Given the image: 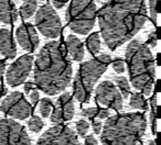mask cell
I'll use <instances>...</instances> for the list:
<instances>
[{
    "label": "cell",
    "mask_w": 161,
    "mask_h": 145,
    "mask_svg": "<svg viewBox=\"0 0 161 145\" xmlns=\"http://www.w3.org/2000/svg\"><path fill=\"white\" fill-rule=\"evenodd\" d=\"M145 0H109L98 12L101 35L110 49L131 40L147 20Z\"/></svg>",
    "instance_id": "1"
},
{
    "label": "cell",
    "mask_w": 161,
    "mask_h": 145,
    "mask_svg": "<svg viewBox=\"0 0 161 145\" xmlns=\"http://www.w3.org/2000/svg\"><path fill=\"white\" fill-rule=\"evenodd\" d=\"M34 86L49 96L62 92L72 80V64L66 49L58 41L47 42L34 62Z\"/></svg>",
    "instance_id": "2"
},
{
    "label": "cell",
    "mask_w": 161,
    "mask_h": 145,
    "mask_svg": "<svg viewBox=\"0 0 161 145\" xmlns=\"http://www.w3.org/2000/svg\"><path fill=\"white\" fill-rule=\"evenodd\" d=\"M147 130V119L142 113H121L107 118L101 132L106 145H131L140 142Z\"/></svg>",
    "instance_id": "3"
},
{
    "label": "cell",
    "mask_w": 161,
    "mask_h": 145,
    "mask_svg": "<svg viewBox=\"0 0 161 145\" xmlns=\"http://www.w3.org/2000/svg\"><path fill=\"white\" fill-rule=\"evenodd\" d=\"M126 63L132 86L145 96H150L156 77V63L148 45L138 40L131 41L126 49Z\"/></svg>",
    "instance_id": "4"
},
{
    "label": "cell",
    "mask_w": 161,
    "mask_h": 145,
    "mask_svg": "<svg viewBox=\"0 0 161 145\" xmlns=\"http://www.w3.org/2000/svg\"><path fill=\"white\" fill-rule=\"evenodd\" d=\"M112 57L108 54H102L95 58L82 63L74 78V97L78 102L86 103L90 101L95 84L105 73Z\"/></svg>",
    "instance_id": "5"
},
{
    "label": "cell",
    "mask_w": 161,
    "mask_h": 145,
    "mask_svg": "<svg viewBox=\"0 0 161 145\" xmlns=\"http://www.w3.org/2000/svg\"><path fill=\"white\" fill-rule=\"evenodd\" d=\"M96 12V5L93 0H71L65 19L72 31L86 35L94 27Z\"/></svg>",
    "instance_id": "6"
},
{
    "label": "cell",
    "mask_w": 161,
    "mask_h": 145,
    "mask_svg": "<svg viewBox=\"0 0 161 145\" xmlns=\"http://www.w3.org/2000/svg\"><path fill=\"white\" fill-rule=\"evenodd\" d=\"M36 25L38 30L49 39H55L61 34L62 22L54 8L49 3L41 6L36 14Z\"/></svg>",
    "instance_id": "7"
},
{
    "label": "cell",
    "mask_w": 161,
    "mask_h": 145,
    "mask_svg": "<svg viewBox=\"0 0 161 145\" xmlns=\"http://www.w3.org/2000/svg\"><path fill=\"white\" fill-rule=\"evenodd\" d=\"M32 106L20 91L7 95L0 105V111L6 116L19 120H25L32 114Z\"/></svg>",
    "instance_id": "8"
},
{
    "label": "cell",
    "mask_w": 161,
    "mask_h": 145,
    "mask_svg": "<svg viewBox=\"0 0 161 145\" xmlns=\"http://www.w3.org/2000/svg\"><path fill=\"white\" fill-rule=\"evenodd\" d=\"M31 143L27 131L12 119L0 120V145H28Z\"/></svg>",
    "instance_id": "9"
},
{
    "label": "cell",
    "mask_w": 161,
    "mask_h": 145,
    "mask_svg": "<svg viewBox=\"0 0 161 145\" xmlns=\"http://www.w3.org/2000/svg\"><path fill=\"white\" fill-rule=\"evenodd\" d=\"M40 145H72L78 144V137L69 125L58 123L50 127L38 140Z\"/></svg>",
    "instance_id": "10"
},
{
    "label": "cell",
    "mask_w": 161,
    "mask_h": 145,
    "mask_svg": "<svg viewBox=\"0 0 161 145\" xmlns=\"http://www.w3.org/2000/svg\"><path fill=\"white\" fill-rule=\"evenodd\" d=\"M95 100L99 105L112 108L115 111L123 109V96L113 81H102L95 89Z\"/></svg>",
    "instance_id": "11"
},
{
    "label": "cell",
    "mask_w": 161,
    "mask_h": 145,
    "mask_svg": "<svg viewBox=\"0 0 161 145\" xmlns=\"http://www.w3.org/2000/svg\"><path fill=\"white\" fill-rule=\"evenodd\" d=\"M33 66L32 55H23L8 67L6 73V80L11 87H17L27 80Z\"/></svg>",
    "instance_id": "12"
},
{
    "label": "cell",
    "mask_w": 161,
    "mask_h": 145,
    "mask_svg": "<svg viewBox=\"0 0 161 145\" xmlns=\"http://www.w3.org/2000/svg\"><path fill=\"white\" fill-rule=\"evenodd\" d=\"M74 117V102L69 92L62 94L56 100L55 107L51 113L50 120L52 123H63L69 121Z\"/></svg>",
    "instance_id": "13"
},
{
    "label": "cell",
    "mask_w": 161,
    "mask_h": 145,
    "mask_svg": "<svg viewBox=\"0 0 161 145\" xmlns=\"http://www.w3.org/2000/svg\"><path fill=\"white\" fill-rule=\"evenodd\" d=\"M16 38L21 49L29 53L36 51L40 44L36 30L31 23H23L19 25L16 31Z\"/></svg>",
    "instance_id": "14"
},
{
    "label": "cell",
    "mask_w": 161,
    "mask_h": 145,
    "mask_svg": "<svg viewBox=\"0 0 161 145\" xmlns=\"http://www.w3.org/2000/svg\"><path fill=\"white\" fill-rule=\"evenodd\" d=\"M0 53L9 60L14 58L17 55V47L12 38V33L10 30L3 28H0Z\"/></svg>",
    "instance_id": "15"
},
{
    "label": "cell",
    "mask_w": 161,
    "mask_h": 145,
    "mask_svg": "<svg viewBox=\"0 0 161 145\" xmlns=\"http://www.w3.org/2000/svg\"><path fill=\"white\" fill-rule=\"evenodd\" d=\"M65 45H66V52L71 55L73 60L80 62L84 58V45L82 41L77 38V36L69 34L66 38L65 41Z\"/></svg>",
    "instance_id": "16"
},
{
    "label": "cell",
    "mask_w": 161,
    "mask_h": 145,
    "mask_svg": "<svg viewBox=\"0 0 161 145\" xmlns=\"http://www.w3.org/2000/svg\"><path fill=\"white\" fill-rule=\"evenodd\" d=\"M18 19L16 7L11 0H0V22L14 24Z\"/></svg>",
    "instance_id": "17"
},
{
    "label": "cell",
    "mask_w": 161,
    "mask_h": 145,
    "mask_svg": "<svg viewBox=\"0 0 161 145\" xmlns=\"http://www.w3.org/2000/svg\"><path fill=\"white\" fill-rule=\"evenodd\" d=\"M80 116L86 117L88 119H106L110 116V111L108 109H105V108H85L80 111Z\"/></svg>",
    "instance_id": "18"
},
{
    "label": "cell",
    "mask_w": 161,
    "mask_h": 145,
    "mask_svg": "<svg viewBox=\"0 0 161 145\" xmlns=\"http://www.w3.org/2000/svg\"><path fill=\"white\" fill-rule=\"evenodd\" d=\"M38 8V1L36 0H25L20 8V16L23 20L30 19Z\"/></svg>",
    "instance_id": "19"
},
{
    "label": "cell",
    "mask_w": 161,
    "mask_h": 145,
    "mask_svg": "<svg viewBox=\"0 0 161 145\" xmlns=\"http://www.w3.org/2000/svg\"><path fill=\"white\" fill-rule=\"evenodd\" d=\"M129 105L131 108L134 109H138V110H147L148 108V102L146 100L145 96H143L142 92H135L130 96V100H129Z\"/></svg>",
    "instance_id": "20"
},
{
    "label": "cell",
    "mask_w": 161,
    "mask_h": 145,
    "mask_svg": "<svg viewBox=\"0 0 161 145\" xmlns=\"http://www.w3.org/2000/svg\"><path fill=\"white\" fill-rule=\"evenodd\" d=\"M86 46L87 49L92 55H97L101 49V39H99V33L95 32L92 33L86 40Z\"/></svg>",
    "instance_id": "21"
},
{
    "label": "cell",
    "mask_w": 161,
    "mask_h": 145,
    "mask_svg": "<svg viewBox=\"0 0 161 145\" xmlns=\"http://www.w3.org/2000/svg\"><path fill=\"white\" fill-rule=\"evenodd\" d=\"M114 81L116 83V85H117V87H118L123 98L127 99L128 96L130 95V86H129V81L127 80V78L123 76H118V77H115Z\"/></svg>",
    "instance_id": "22"
},
{
    "label": "cell",
    "mask_w": 161,
    "mask_h": 145,
    "mask_svg": "<svg viewBox=\"0 0 161 145\" xmlns=\"http://www.w3.org/2000/svg\"><path fill=\"white\" fill-rule=\"evenodd\" d=\"M43 125H44V123H43L42 119L38 116H33L29 120V123H28V127L33 133H39L42 130Z\"/></svg>",
    "instance_id": "23"
},
{
    "label": "cell",
    "mask_w": 161,
    "mask_h": 145,
    "mask_svg": "<svg viewBox=\"0 0 161 145\" xmlns=\"http://www.w3.org/2000/svg\"><path fill=\"white\" fill-rule=\"evenodd\" d=\"M39 101H40V106H39V107H40L41 116L47 118V117L50 116V113H51V111H52V108H53L52 101L47 98L41 99V100H39Z\"/></svg>",
    "instance_id": "24"
},
{
    "label": "cell",
    "mask_w": 161,
    "mask_h": 145,
    "mask_svg": "<svg viewBox=\"0 0 161 145\" xmlns=\"http://www.w3.org/2000/svg\"><path fill=\"white\" fill-rule=\"evenodd\" d=\"M75 127H76V131H77V133L80 134V136H85V134H87L88 130H90V123L86 120L82 119V120L76 122Z\"/></svg>",
    "instance_id": "25"
},
{
    "label": "cell",
    "mask_w": 161,
    "mask_h": 145,
    "mask_svg": "<svg viewBox=\"0 0 161 145\" xmlns=\"http://www.w3.org/2000/svg\"><path fill=\"white\" fill-rule=\"evenodd\" d=\"M148 7L150 19L154 24H157V0H148Z\"/></svg>",
    "instance_id": "26"
},
{
    "label": "cell",
    "mask_w": 161,
    "mask_h": 145,
    "mask_svg": "<svg viewBox=\"0 0 161 145\" xmlns=\"http://www.w3.org/2000/svg\"><path fill=\"white\" fill-rule=\"evenodd\" d=\"M110 64H112V66H113V69L116 71L117 74H121V73L125 71V62H124L121 58H119V57L115 58L114 60L110 62Z\"/></svg>",
    "instance_id": "27"
},
{
    "label": "cell",
    "mask_w": 161,
    "mask_h": 145,
    "mask_svg": "<svg viewBox=\"0 0 161 145\" xmlns=\"http://www.w3.org/2000/svg\"><path fill=\"white\" fill-rule=\"evenodd\" d=\"M30 100H31V103L33 106H36L40 100V94H39L38 89L33 88V89L30 91Z\"/></svg>",
    "instance_id": "28"
},
{
    "label": "cell",
    "mask_w": 161,
    "mask_h": 145,
    "mask_svg": "<svg viewBox=\"0 0 161 145\" xmlns=\"http://www.w3.org/2000/svg\"><path fill=\"white\" fill-rule=\"evenodd\" d=\"M151 113L150 117H158V106H157V96H153L151 99Z\"/></svg>",
    "instance_id": "29"
},
{
    "label": "cell",
    "mask_w": 161,
    "mask_h": 145,
    "mask_svg": "<svg viewBox=\"0 0 161 145\" xmlns=\"http://www.w3.org/2000/svg\"><path fill=\"white\" fill-rule=\"evenodd\" d=\"M148 44L151 47H154L157 45V34L156 32H151L148 35Z\"/></svg>",
    "instance_id": "30"
},
{
    "label": "cell",
    "mask_w": 161,
    "mask_h": 145,
    "mask_svg": "<svg viewBox=\"0 0 161 145\" xmlns=\"http://www.w3.org/2000/svg\"><path fill=\"white\" fill-rule=\"evenodd\" d=\"M67 1H69V0H51L52 5L54 6L55 9H62V8L66 5Z\"/></svg>",
    "instance_id": "31"
},
{
    "label": "cell",
    "mask_w": 161,
    "mask_h": 145,
    "mask_svg": "<svg viewBox=\"0 0 161 145\" xmlns=\"http://www.w3.org/2000/svg\"><path fill=\"white\" fill-rule=\"evenodd\" d=\"M92 127H93V130H94L95 134H101L102 132V129H103V124H102L99 121H94V122L92 123Z\"/></svg>",
    "instance_id": "32"
},
{
    "label": "cell",
    "mask_w": 161,
    "mask_h": 145,
    "mask_svg": "<svg viewBox=\"0 0 161 145\" xmlns=\"http://www.w3.org/2000/svg\"><path fill=\"white\" fill-rule=\"evenodd\" d=\"M85 144H87V145H96V144H98V143H97L96 138L94 137V135H93V134H90V135L85 136Z\"/></svg>",
    "instance_id": "33"
},
{
    "label": "cell",
    "mask_w": 161,
    "mask_h": 145,
    "mask_svg": "<svg viewBox=\"0 0 161 145\" xmlns=\"http://www.w3.org/2000/svg\"><path fill=\"white\" fill-rule=\"evenodd\" d=\"M34 87H36V86H34V84L32 83V81H28V83L25 84V88H23V90H25V94L29 95L30 91H31V90L33 89Z\"/></svg>",
    "instance_id": "34"
},
{
    "label": "cell",
    "mask_w": 161,
    "mask_h": 145,
    "mask_svg": "<svg viewBox=\"0 0 161 145\" xmlns=\"http://www.w3.org/2000/svg\"><path fill=\"white\" fill-rule=\"evenodd\" d=\"M6 71V62L3 60H0V80L3 79V76Z\"/></svg>",
    "instance_id": "35"
},
{
    "label": "cell",
    "mask_w": 161,
    "mask_h": 145,
    "mask_svg": "<svg viewBox=\"0 0 161 145\" xmlns=\"http://www.w3.org/2000/svg\"><path fill=\"white\" fill-rule=\"evenodd\" d=\"M5 95H7V88H6L3 85H1L0 86V97L5 96Z\"/></svg>",
    "instance_id": "36"
},
{
    "label": "cell",
    "mask_w": 161,
    "mask_h": 145,
    "mask_svg": "<svg viewBox=\"0 0 161 145\" xmlns=\"http://www.w3.org/2000/svg\"><path fill=\"white\" fill-rule=\"evenodd\" d=\"M43 1H44V0H43Z\"/></svg>",
    "instance_id": "37"
}]
</instances>
